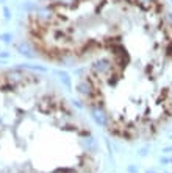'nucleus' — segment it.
Segmentation results:
<instances>
[{"label":"nucleus","mask_w":172,"mask_h":173,"mask_svg":"<svg viewBox=\"0 0 172 173\" xmlns=\"http://www.w3.org/2000/svg\"><path fill=\"white\" fill-rule=\"evenodd\" d=\"M19 70H8V69H0V109L6 103L13 87L16 84Z\"/></svg>","instance_id":"nucleus-3"},{"label":"nucleus","mask_w":172,"mask_h":173,"mask_svg":"<svg viewBox=\"0 0 172 173\" xmlns=\"http://www.w3.org/2000/svg\"><path fill=\"white\" fill-rule=\"evenodd\" d=\"M89 126L47 80L21 70L0 109V173H97Z\"/></svg>","instance_id":"nucleus-2"},{"label":"nucleus","mask_w":172,"mask_h":173,"mask_svg":"<svg viewBox=\"0 0 172 173\" xmlns=\"http://www.w3.org/2000/svg\"><path fill=\"white\" fill-rule=\"evenodd\" d=\"M27 38L75 72L77 94L113 136L150 139L172 120V14L163 0H59L30 14Z\"/></svg>","instance_id":"nucleus-1"}]
</instances>
